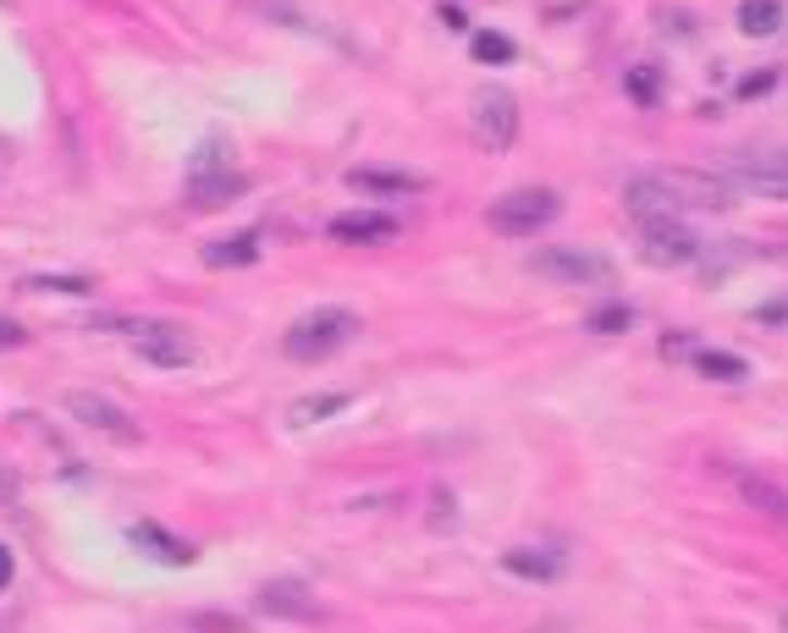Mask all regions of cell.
Listing matches in <instances>:
<instances>
[{"mask_svg":"<svg viewBox=\"0 0 788 633\" xmlns=\"http://www.w3.org/2000/svg\"><path fill=\"white\" fill-rule=\"evenodd\" d=\"M359 336V314H347V309H315V314H304L298 325H287V336H282V352L287 358H331L336 347H347Z\"/></svg>","mask_w":788,"mask_h":633,"instance_id":"1","label":"cell"},{"mask_svg":"<svg viewBox=\"0 0 788 633\" xmlns=\"http://www.w3.org/2000/svg\"><path fill=\"white\" fill-rule=\"evenodd\" d=\"M557 210H563V204H557L552 188H513V194H502V199L485 210V221H491V232H502V237H530V232L552 226Z\"/></svg>","mask_w":788,"mask_h":633,"instance_id":"2","label":"cell"},{"mask_svg":"<svg viewBox=\"0 0 788 633\" xmlns=\"http://www.w3.org/2000/svg\"><path fill=\"white\" fill-rule=\"evenodd\" d=\"M530 270L541 282H563V287H601V282H612V264L601 253H584V248H535Z\"/></svg>","mask_w":788,"mask_h":633,"instance_id":"3","label":"cell"},{"mask_svg":"<svg viewBox=\"0 0 788 633\" xmlns=\"http://www.w3.org/2000/svg\"><path fill=\"white\" fill-rule=\"evenodd\" d=\"M61 408L83 424V430H100V435H111V440H138V424H133V413L122 408V402H111L106 392H89V386H77V392H66L61 397Z\"/></svg>","mask_w":788,"mask_h":633,"instance_id":"4","label":"cell"},{"mask_svg":"<svg viewBox=\"0 0 788 633\" xmlns=\"http://www.w3.org/2000/svg\"><path fill=\"white\" fill-rule=\"evenodd\" d=\"M133 336V352L144 358L149 370H183L188 358H194V342L183 325H171V320H144V325H127Z\"/></svg>","mask_w":788,"mask_h":633,"instance_id":"5","label":"cell"},{"mask_svg":"<svg viewBox=\"0 0 788 633\" xmlns=\"http://www.w3.org/2000/svg\"><path fill=\"white\" fill-rule=\"evenodd\" d=\"M640 253H645L651 264L673 270V264H689V259L700 253V237H694L684 221H645V226H640Z\"/></svg>","mask_w":788,"mask_h":633,"instance_id":"6","label":"cell"},{"mask_svg":"<svg viewBox=\"0 0 788 633\" xmlns=\"http://www.w3.org/2000/svg\"><path fill=\"white\" fill-rule=\"evenodd\" d=\"M475 133L491 149H513V138H518V100L507 95V88H485V95L475 100Z\"/></svg>","mask_w":788,"mask_h":633,"instance_id":"7","label":"cell"},{"mask_svg":"<svg viewBox=\"0 0 788 633\" xmlns=\"http://www.w3.org/2000/svg\"><path fill=\"white\" fill-rule=\"evenodd\" d=\"M728 183L744 194H766V199H788V154H750L728 165Z\"/></svg>","mask_w":788,"mask_h":633,"instance_id":"8","label":"cell"},{"mask_svg":"<svg viewBox=\"0 0 788 633\" xmlns=\"http://www.w3.org/2000/svg\"><path fill=\"white\" fill-rule=\"evenodd\" d=\"M662 188H673L678 194V204L689 210H723L728 204V188L717 183V176H706V171H684V165H662V171H651Z\"/></svg>","mask_w":788,"mask_h":633,"instance_id":"9","label":"cell"},{"mask_svg":"<svg viewBox=\"0 0 788 633\" xmlns=\"http://www.w3.org/2000/svg\"><path fill=\"white\" fill-rule=\"evenodd\" d=\"M624 210L645 226V221H678V194L673 188H662L656 183V176L645 171V176H629V183H624Z\"/></svg>","mask_w":788,"mask_h":633,"instance_id":"10","label":"cell"},{"mask_svg":"<svg viewBox=\"0 0 788 633\" xmlns=\"http://www.w3.org/2000/svg\"><path fill=\"white\" fill-rule=\"evenodd\" d=\"M347 188L397 199V194H424V176L419 171H397V165H354V171H347Z\"/></svg>","mask_w":788,"mask_h":633,"instance_id":"11","label":"cell"},{"mask_svg":"<svg viewBox=\"0 0 788 633\" xmlns=\"http://www.w3.org/2000/svg\"><path fill=\"white\" fill-rule=\"evenodd\" d=\"M127 539L144 551V557H155V562H165V568H188L199 551L188 546V539H177L171 529H160V523H149V518H138L133 529H127Z\"/></svg>","mask_w":788,"mask_h":633,"instance_id":"12","label":"cell"},{"mask_svg":"<svg viewBox=\"0 0 788 633\" xmlns=\"http://www.w3.org/2000/svg\"><path fill=\"white\" fill-rule=\"evenodd\" d=\"M254 611L259 617H282V622H315L320 617V606H315V595L304 584H266L254 595Z\"/></svg>","mask_w":788,"mask_h":633,"instance_id":"13","label":"cell"},{"mask_svg":"<svg viewBox=\"0 0 788 633\" xmlns=\"http://www.w3.org/2000/svg\"><path fill=\"white\" fill-rule=\"evenodd\" d=\"M336 243H392L397 237V221L392 215H375V210H347V215H331L325 226Z\"/></svg>","mask_w":788,"mask_h":633,"instance_id":"14","label":"cell"},{"mask_svg":"<svg viewBox=\"0 0 788 633\" xmlns=\"http://www.w3.org/2000/svg\"><path fill=\"white\" fill-rule=\"evenodd\" d=\"M502 568L507 573H518V579H535V584H552V579H563V557L557 551H530V546H513L507 557H502Z\"/></svg>","mask_w":788,"mask_h":633,"instance_id":"15","label":"cell"},{"mask_svg":"<svg viewBox=\"0 0 788 633\" xmlns=\"http://www.w3.org/2000/svg\"><path fill=\"white\" fill-rule=\"evenodd\" d=\"M734 491H739L755 512L788 523V491H783V485H772V480H761V474H734Z\"/></svg>","mask_w":788,"mask_h":633,"instance_id":"16","label":"cell"},{"mask_svg":"<svg viewBox=\"0 0 788 633\" xmlns=\"http://www.w3.org/2000/svg\"><path fill=\"white\" fill-rule=\"evenodd\" d=\"M259 259V237L254 232H237V237H226V243H205V264L210 270H243V264H254Z\"/></svg>","mask_w":788,"mask_h":633,"instance_id":"17","label":"cell"},{"mask_svg":"<svg viewBox=\"0 0 788 633\" xmlns=\"http://www.w3.org/2000/svg\"><path fill=\"white\" fill-rule=\"evenodd\" d=\"M188 188H194V204H199V210H216V204H232V199L243 194V176H232V171H199Z\"/></svg>","mask_w":788,"mask_h":633,"instance_id":"18","label":"cell"},{"mask_svg":"<svg viewBox=\"0 0 788 633\" xmlns=\"http://www.w3.org/2000/svg\"><path fill=\"white\" fill-rule=\"evenodd\" d=\"M694 370L706 375V381H723V386H739V381H750V364L739 352H717V347H706V352H694Z\"/></svg>","mask_w":788,"mask_h":633,"instance_id":"19","label":"cell"},{"mask_svg":"<svg viewBox=\"0 0 788 633\" xmlns=\"http://www.w3.org/2000/svg\"><path fill=\"white\" fill-rule=\"evenodd\" d=\"M777 28H783V0H744V7H739V34L766 39Z\"/></svg>","mask_w":788,"mask_h":633,"instance_id":"20","label":"cell"},{"mask_svg":"<svg viewBox=\"0 0 788 633\" xmlns=\"http://www.w3.org/2000/svg\"><path fill=\"white\" fill-rule=\"evenodd\" d=\"M469 55H475L480 66H507V61L518 55V45H513L507 34H496V28H485V34H475V39H469Z\"/></svg>","mask_w":788,"mask_h":633,"instance_id":"21","label":"cell"},{"mask_svg":"<svg viewBox=\"0 0 788 633\" xmlns=\"http://www.w3.org/2000/svg\"><path fill=\"white\" fill-rule=\"evenodd\" d=\"M624 88H629L635 105H656V100H662V66H651V61H645V66H629V72H624Z\"/></svg>","mask_w":788,"mask_h":633,"instance_id":"22","label":"cell"},{"mask_svg":"<svg viewBox=\"0 0 788 633\" xmlns=\"http://www.w3.org/2000/svg\"><path fill=\"white\" fill-rule=\"evenodd\" d=\"M336 408H347V397H342V392H320V397H304V402L293 408V419H298V424H315V419H331Z\"/></svg>","mask_w":788,"mask_h":633,"instance_id":"23","label":"cell"},{"mask_svg":"<svg viewBox=\"0 0 788 633\" xmlns=\"http://www.w3.org/2000/svg\"><path fill=\"white\" fill-rule=\"evenodd\" d=\"M629 325H635V309H629V303H606V309L590 314V331H601V336H618V331H629Z\"/></svg>","mask_w":788,"mask_h":633,"instance_id":"24","label":"cell"},{"mask_svg":"<svg viewBox=\"0 0 788 633\" xmlns=\"http://www.w3.org/2000/svg\"><path fill=\"white\" fill-rule=\"evenodd\" d=\"M34 293H72V298H89L95 282H83V276H28Z\"/></svg>","mask_w":788,"mask_h":633,"instance_id":"25","label":"cell"},{"mask_svg":"<svg viewBox=\"0 0 788 633\" xmlns=\"http://www.w3.org/2000/svg\"><path fill=\"white\" fill-rule=\"evenodd\" d=\"M188 628H199V633H243V617H226V611H194Z\"/></svg>","mask_w":788,"mask_h":633,"instance_id":"26","label":"cell"},{"mask_svg":"<svg viewBox=\"0 0 788 633\" xmlns=\"http://www.w3.org/2000/svg\"><path fill=\"white\" fill-rule=\"evenodd\" d=\"M23 342H28V331H23L17 320L0 314V352H12V347H23Z\"/></svg>","mask_w":788,"mask_h":633,"instance_id":"27","label":"cell"},{"mask_svg":"<svg viewBox=\"0 0 788 633\" xmlns=\"http://www.w3.org/2000/svg\"><path fill=\"white\" fill-rule=\"evenodd\" d=\"M766 88H772V72H761V77H744V83H739V100H755V95H766Z\"/></svg>","mask_w":788,"mask_h":633,"instance_id":"28","label":"cell"},{"mask_svg":"<svg viewBox=\"0 0 788 633\" xmlns=\"http://www.w3.org/2000/svg\"><path fill=\"white\" fill-rule=\"evenodd\" d=\"M12 579H17V557L12 546H0V589H12Z\"/></svg>","mask_w":788,"mask_h":633,"instance_id":"29","label":"cell"},{"mask_svg":"<svg viewBox=\"0 0 788 633\" xmlns=\"http://www.w3.org/2000/svg\"><path fill=\"white\" fill-rule=\"evenodd\" d=\"M442 23H447L453 34H464V28H469V12H464V7H442Z\"/></svg>","mask_w":788,"mask_h":633,"instance_id":"30","label":"cell"},{"mask_svg":"<svg viewBox=\"0 0 788 633\" xmlns=\"http://www.w3.org/2000/svg\"><path fill=\"white\" fill-rule=\"evenodd\" d=\"M7 496H17V474H12L7 463H0V501H7Z\"/></svg>","mask_w":788,"mask_h":633,"instance_id":"31","label":"cell"},{"mask_svg":"<svg viewBox=\"0 0 788 633\" xmlns=\"http://www.w3.org/2000/svg\"><path fill=\"white\" fill-rule=\"evenodd\" d=\"M755 320H788V303H766V309H761Z\"/></svg>","mask_w":788,"mask_h":633,"instance_id":"32","label":"cell"},{"mask_svg":"<svg viewBox=\"0 0 788 633\" xmlns=\"http://www.w3.org/2000/svg\"><path fill=\"white\" fill-rule=\"evenodd\" d=\"M783 633H788V611H783Z\"/></svg>","mask_w":788,"mask_h":633,"instance_id":"33","label":"cell"}]
</instances>
